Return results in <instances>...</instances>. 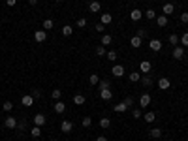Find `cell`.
I'll use <instances>...</instances> for the list:
<instances>
[{
    "mask_svg": "<svg viewBox=\"0 0 188 141\" xmlns=\"http://www.w3.org/2000/svg\"><path fill=\"white\" fill-rule=\"evenodd\" d=\"M96 30H98V32H104V30H105V25H102V23H98V25H96Z\"/></svg>",
    "mask_w": 188,
    "mask_h": 141,
    "instance_id": "obj_47",
    "label": "cell"
},
{
    "mask_svg": "<svg viewBox=\"0 0 188 141\" xmlns=\"http://www.w3.org/2000/svg\"><path fill=\"white\" fill-rule=\"evenodd\" d=\"M96 141H107V137H105V135H98V139H96Z\"/></svg>",
    "mask_w": 188,
    "mask_h": 141,
    "instance_id": "obj_50",
    "label": "cell"
},
{
    "mask_svg": "<svg viewBox=\"0 0 188 141\" xmlns=\"http://www.w3.org/2000/svg\"><path fill=\"white\" fill-rule=\"evenodd\" d=\"M30 135H32V137H40V135H41V126H34V128L30 130Z\"/></svg>",
    "mask_w": 188,
    "mask_h": 141,
    "instance_id": "obj_32",
    "label": "cell"
},
{
    "mask_svg": "<svg viewBox=\"0 0 188 141\" xmlns=\"http://www.w3.org/2000/svg\"><path fill=\"white\" fill-rule=\"evenodd\" d=\"M45 122H47V119H45V115H41V113L34 115V126H43Z\"/></svg>",
    "mask_w": 188,
    "mask_h": 141,
    "instance_id": "obj_12",
    "label": "cell"
},
{
    "mask_svg": "<svg viewBox=\"0 0 188 141\" xmlns=\"http://www.w3.org/2000/svg\"><path fill=\"white\" fill-rule=\"evenodd\" d=\"M111 43H113V38H111V34H104V36H102V40H100V45L107 47V45H111Z\"/></svg>",
    "mask_w": 188,
    "mask_h": 141,
    "instance_id": "obj_17",
    "label": "cell"
},
{
    "mask_svg": "<svg viewBox=\"0 0 188 141\" xmlns=\"http://www.w3.org/2000/svg\"><path fill=\"white\" fill-rule=\"evenodd\" d=\"M2 109H4L6 113H10V111L13 109V104H11V102H4V104H2Z\"/></svg>",
    "mask_w": 188,
    "mask_h": 141,
    "instance_id": "obj_39",
    "label": "cell"
},
{
    "mask_svg": "<svg viewBox=\"0 0 188 141\" xmlns=\"http://www.w3.org/2000/svg\"><path fill=\"white\" fill-rule=\"evenodd\" d=\"M149 49H151V51H154V53L162 51V41H160V40H156V38H152V40L149 41Z\"/></svg>",
    "mask_w": 188,
    "mask_h": 141,
    "instance_id": "obj_2",
    "label": "cell"
},
{
    "mask_svg": "<svg viewBox=\"0 0 188 141\" xmlns=\"http://www.w3.org/2000/svg\"><path fill=\"white\" fill-rule=\"evenodd\" d=\"M111 126V119H109V117H102V119H100V128H109Z\"/></svg>",
    "mask_w": 188,
    "mask_h": 141,
    "instance_id": "obj_24",
    "label": "cell"
},
{
    "mask_svg": "<svg viewBox=\"0 0 188 141\" xmlns=\"http://www.w3.org/2000/svg\"><path fill=\"white\" fill-rule=\"evenodd\" d=\"M55 2H62V0H55Z\"/></svg>",
    "mask_w": 188,
    "mask_h": 141,
    "instance_id": "obj_52",
    "label": "cell"
},
{
    "mask_svg": "<svg viewBox=\"0 0 188 141\" xmlns=\"http://www.w3.org/2000/svg\"><path fill=\"white\" fill-rule=\"evenodd\" d=\"M100 98H102V100H105V102H107V100H111V98H113L111 88H104V90H100Z\"/></svg>",
    "mask_w": 188,
    "mask_h": 141,
    "instance_id": "obj_15",
    "label": "cell"
},
{
    "mask_svg": "<svg viewBox=\"0 0 188 141\" xmlns=\"http://www.w3.org/2000/svg\"><path fill=\"white\" fill-rule=\"evenodd\" d=\"M25 126H27V122H25V121L17 122V128H19V132H23V130H25Z\"/></svg>",
    "mask_w": 188,
    "mask_h": 141,
    "instance_id": "obj_46",
    "label": "cell"
},
{
    "mask_svg": "<svg viewBox=\"0 0 188 141\" xmlns=\"http://www.w3.org/2000/svg\"><path fill=\"white\" fill-rule=\"evenodd\" d=\"M181 23H184V25L188 23V11H182L181 13Z\"/></svg>",
    "mask_w": 188,
    "mask_h": 141,
    "instance_id": "obj_43",
    "label": "cell"
},
{
    "mask_svg": "<svg viewBox=\"0 0 188 141\" xmlns=\"http://www.w3.org/2000/svg\"><path fill=\"white\" fill-rule=\"evenodd\" d=\"M88 81H90V85H94V87H96V85H98V83H100V77H98V75H96V74H92V75H90V77H88Z\"/></svg>",
    "mask_w": 188,
    "mask_h": 141,
    "instance_id": "obj_35",
    "label": "cell"
},
{
    "mask_svg": "<svg viewBox=\"0 0 188 141\" xmlns=\"http://www.w3.org/2000/svg\"><path fill=\"white\" fill-rule=\"evenodd\" d=\"M171 57L175 58V60H182L184 58V47H175V49H173V53H171Z\"/></svg>",
    "mask_w": 188,
    "mask_h": 141,
    "instance_id": "obj_4",
    "label": "cell"
},
{
    "mask_svg": "<svg viewBox=\"0 0 188 141\" xmlns=\"http://www.w3.org/2000/svg\"><path fill=\"white\" fill-rule=\"evenodd\" d=\"M151 70H152V64L149 60H143V62L139 64V72L141 74H151Z\"/></svg>",
    "mask_w": 188,
    "mask_h": 141,
    "instance_id": "obj_6",
    "label": "cell"
},
{
    "mask_svg": "<svg viewBox=\"0 0 188 141\" xmlns=\"http://www.w3.org/2000/svg\"><path fill=\"white\" fill-rule=\"evenodd\" d=\"M141 43H143V40H141L139 36H134V38L130 40V45L134 47V49H137V47H141Z\"/></svg>",
    "mask_w": 188,
    "mask_h": 141,
    "instance_id": "obj_22",
    "label": "cell"
},
{
    "mask_svg": "<svg viewBox=\"0 0 188 141\" xmlns=\"http://www.w3.org/2000/svg\"><path fill=\"white\" fill-rule=\"evenodd\" d=\"M135 36H139V38H141V40H143V38H145V36H147V30H145V28H139V30H137V34H135Z\"/></svg>",
    "mask_w": 188,
    "mask_h": 141,
    "instance_id": "obj_44",
    "label": "cell"
},
{
    "mask_svg": "<svg viewBox=\"0 0 188 141\" xmlns=\"http://www.w3.org/2000/svg\"><path fill=\"white\" fill-rule=\"evenodd\" d=\"M60 130H62L64 134H70V132L74 130V122H72V121H62V122H60Z\"/></svg>",
    "mask_w": 188,
    "mask_h": 141,
    "instance_id": "obj_8",
    "label": "cell"
},
{
    "mask_svg": "<svg viewBox=\"0 0 188 141\" xmlns=\"http://www.w3.org/2000/svg\"><path fill=\"white\" fill-rule=\"evenodd\" d=\"M179 41L182 43V47H188V32H184V34L179 38Z\"/></svg>",
    "mask_w": 188,
    "mask_h": 141,
    "instance_id": "obj_38",
    "label": "cell"
},
{
    "mask_svg": "<svg viewBox=\"0 0 188 141\" xmlns=\"http://www.w3.org/2000/svg\"><path fill=\"white\" fill-rule=\"evenodd\" d=\"M6 4H8V6H15V4H17V0H6Z\"/></svg>",
    "mask_w": 188,
    "mask_h": 141,
    "instance_id": "obj_48",
    "label": "cell"
},
{
    "mask_svg": "<svg viewBox=\"0 0 188 141\" xmlns=\"http://www.w3.org/2000/svg\"><path fill=\"white\" fill-rule=\"evenodd\" d=\"M34 40H36L38 43L45 41V40H47V32H45L43 28H41V30H36V32H34Z\"/></svg>",
    "mask_w": 188,
    "mask_h": 141,
    "instance_id": "obj_9",
    "label": "cell"
},
{
    "mask_svg": "<svg viewBox=\"0 0 188 141\" xmlns=\"http://www.w3.org/2000/svg\"><path fill=\"white\" fill-rule=\"evenodd\" d=\"M141 17H143V11L141 10H132L130 11V19L132 21H141Z\"/></svg>",
    "mask_w": 188,
    "mask_h": 141,
    "instance_id": "obj_16",
    "label": "cell"
},
{
    "mask_svg": "<svg viewBox=\"0 0 188 141\" xmlns=\"http://www.w3.org/2000/svg\"><path fill=\"white\" fill-rule=\"evenodd\" d=\"M141 85H143V87H152V77H151L149 74L141 75Z\"/></svg>",
    "mask_w": 188,
    "mask_h": 141,
    "instance_id": "obj_18",
    "label": "cell"
},
{
    "mask_svg": "<svg viewBox=\"0 0 188 141\" xmlns=\"http://www.w3.org/2000/svg\"><path fill=\"white\" fill-rule=\"evenodd\" d=\"M143 119H145V122H154L156 121V113L154 111H149L147 115H143Z\"/></svg>",
    "mask_w": 188,
    "mask_h": 141,
    "instance_id": "obj_25",
    "label": "cell"
},
{
    "mask_svg": "<svg viewBox=\"0 0 188 141\" xmlns=\"http://www.w3.org/2000/svg\"><path fill=\"white\" fill-rule=\"evenodd\" d=\"M111 74H113V77H122L124 75V66L122 64H115L111 68Z\"/></svg>",
    "mask_w": 188,
    "mask_h": 141,
    "instance_id": "obj_1",
    "label": "cell"
},
{
    "mask_svg": "<svg viewBox=\"0 0 188 141\" xmlns=\"http://www.w3.org/2000/svg\"><path fill=\"white\" fill-rule=\"evenodd\" d=\"M132 117H134V119H141V117H143V115H141V109L135 107V109L132 111Z\"/></svg>",
    "mask_w": 188,
    "mask_h": 141,
    "instance_id": "obj_42",
    "label": "cell"
},
{
    "mask_svg": "<svg viewBox=\"0 0 188 141\" xmlns=\"http://www.w3.org/2000/svg\"><path fill=\"white\" fill-rule=\"evenodd\" d=\"M21 104L25 105V107H30L34 104V96H32V94H25V96L21 98Z\"/></svg>",
    "mask_w": 188,
    "mask_h": 141,
    "instance_id": "obj_10",
    "label": "cell"
},
{
    "mask_svg": "<svg viewBox=\"0 0 188 141\" xmlns=\"http://www.w3.org/2000/svg\"><path fill=\"white\" fill-rule=\"evenodd\" d=\"M53 109H55V113H58V115H62L64 111H66V104L64 102H55V105H53Z\"/></svg>",
    "mask_w": 188,
    "mask_h": 141,
    "instance_id": "obj_14",
    "label": "cell"
},
{
    "mask_svg": "<svg viewBox=\"0 0 188 141\" xmlns=\"http://www.w3.org/2000/svg\"><path fill=\"white\" fill-rule=\"evenodd\" d=\"M60 96H62V92H60V88H55V90L51 92V98H53V100H60Z\"/></svg>",
    "mask_w": 188,
    "mask_h": 141,
    "instance_id": "obj_36",
    "label": "cell"
},
{
    "mask_svg": "<svg viewBox=\"0 0 188 141\" xmlns=\"http://www.w3.org/2000/svg\"><path fill=\"white\" fill-rule=\"evenodd\" d=\"M143 15H145L149 21H154V19H156V11H154V10H145V13H143Z\"/></svg>",
    "mask_w": 188,
    "mask_h": 141,
    "instance_id": "obj_30",
    "label": "cell"
},
{
    "mask_svg": "<svg viewBox=\"0 0 188 141\" xmlns=\"http://www.w3.org/2000/svg\"><path fill=\"white\" fill-rule=\"evenodd\" d=\"M149 135L152 139H158V137H162V130L160 128H152V130H149Z\"/></svg>",
    "mask_w": 188,
    "mask_h": 141,
    "instance_id": "obj_27",
    "label": "cell"
},
{
    "mask_svg": "<svg viewBox=\"0 0 188 141\" xmlns=\"http://www.w3.org/2000/svg\"><path fill=\"white\" fill-rule=\"evenodd\" d=\"M128 79H130L132 83H137V81H141V72H132V74L128 75Z\"/></svg>",
    "mask_w": 188,
    "mask_h": 141,
    "instance_id": "obj_26",
    "label": "cell"
},
{
    "mask_svg": "<svg viewBox=\"0 0 188 141\" xmlns=\"http://www.w3.org/2000/svg\"><path fill=\"white\" fill-rule=\"evenodd\" d=\"M94 53H96L98 57H105V53H107V51H105V47H104V45H98L96 49H94Z\"/></svg>",
    "mask_w": 188,
    "mask_h": 141,
    "instance_id": "obj_31",
    "label": "cell"
},
{
    "mask_svg": "<svg viewBox=\"0 0 188 141\" xmlns=\"http://www.w3.org/2000/svg\"><path fill=\"white\" fill-rule=\"evenodd\" d=\"M87 100H85V96H83V94H75V96H74V104L75 105H83Z\"/></svg>",
    "mask_w": 188,
    "mask_h": 141,
    "instance_id": "obj_29",
    "label": "cell"
},
{
    "mask_svg": "<svg viewBox=\"0 0 188 141\" xmlns=\"http://www.w3.org/2000/svg\"><path fill=\"white\" fill-rule=\"evenodd\" d=\"M77 27H79V28H85V27H87V19H85V17H79V19H77Z\"/></svg>",
    "mask_w": 188,
    "mask_h": 141,
    "instance_id": "obj_41",
    "label": "cell"
},
{
    "mask_svg": "<svg viewBox=\"0 0 188 141\" xmlns=\"http://www.w3.org/2000/svg\"><path fill=\"white\" fill-rule=\"evenodd\" d=\"M4 126H6L8 130H15V128H17V119H15V117H6Z\"/></svg>",
    "mask_w": 188,
    "mask_h": 141,
    "instance_id": "obj_5",
    "label": "cell"
},
{
    "mask_svg": "<svg viewBox=\"0 0 188 141\" xmlns=\"http://www.w3.org/2000/svg\"><path fill=\"white\" fill-rule=\"evenodd\" d=\"M111 21H113V15H111V13H102V17H100V23H102V25H109Z\"/></svg>",
    "mask_w": 188,
    "mask_h": 141,
    "instance_id": "obj_21",
    "label": "cell"
},
{
    "mask_svg": "<svg viewBox=\"0 0 188 141\" xmlns=\"http://www.w3.org/2000/svg\"><path fill=\"white\" fill-rule=\"evenodd\" d=\"M169 87H171L169 77H160V79H158V88H160V90H168Z\"/></svg>",
    "mask_w": 188,
    "mask_h": 141,
    "instance_id": "obj_3",
    "label": "cell"
},
{
    "mask_svg": "<svg viewBox=\"0 0 188 141\" xmlns=\"http://www.w3.org/2000/svg\"><path fill=\"white\" fill-rule=\"evenodd\" d=\"M72 34H74V27H70V25H64L62 27V36L68 38V36H72Z\"/></svg>",
    "mask_w": 188,
    "mask_h": 141,
    "instance_id": "obj_28",
    "label": "cell"
},
{
    "mask_svg": "<svg viewBox=\"0 0 188 141\" xmlns=\"http://www.w3.org/2000/svg\"><path fill=\"white\" fill-rule=\"evenodd\" d=\"M81 124H83L85 128H90V126H92V119H90V117H83V121H81Z\"/></svg>",
    "mask_w": 188,
    "mask_h": 141,
    "instance_id": "obj_34",
    "label": "cell"
},
{
    "mask_svg": "<svg viewBox=\"0 0 188 141\" xmlns=\"http://www.w3.org/2000/svg\"><path fill=\"white\" fill-rule=\"evenodd\" d=\"M96 87H98L100 90H104V88H109L111 85H109V81H105V79H100V83H98Z\"/></svg>",
    "mask_w": 188,
    "mask_h": 141,
    "instance_id": "obj_33",
    "label": "cell"
},
{
    "mask_svg": "<svg viewBox=\"0 0 188 141\" xmlns=\"http://www.w3.org/2000/svg\"><path fill=\"white\" fill-rule=\"evenodd\" d=\"M154 21H156L158 27H168V17H166V15H158Z\"/></svg>",
    "mask_w": 188,
    "mask_h": 141,
    "instance_id": "obj_19",
    "label": "cell"
},
{
    "mask_svg": "<svg viewBox=\"0 0 188 141\" xmlns=\"http://www.w3.org/2000/svg\"><path fill=\"white\" fill-rule=\"evenodd\" d=\"M32 96H34V100H38V98H41V92L38 88H32Z\"/></svg>",
    "mask_w": 188,
    "mask_h": 141,
    "instance_id": "obj_45",
    "label": "cell"
},
{
    "mask_svg": "<svg viewBox=\"0 0 188 141\" xmlns=\"http://www.w3.org/2000/svg\"><path fill=\"white\" fill-rule=\"evenodd\" d=\"M28 4H30V6H36V4H38V0H28Z\"/></svg>",
    "mask_w": 188,
    "mask_h": 141,
    "instance_id": "obj_51",
    "label": "cell"
},
{
    "mask_svg": "<svg viewBox=\"0 0 188 141\" xmlns=\"http://www.w3.org/2000/svg\"><path fill=\"white\" fill-rule=\"evenodd\" d=\"M41 27H43V30L47 32V30H51V28L55 27V23H53V19H45V21L41 23Z\"/></svg>",
    "mask_w": 188,
    "mask_h": 141,
    "instance_id": "obj_23",
    "label": "cell"
},
{
    "mask_svg": "<svg viewBox=\"0 0 188 141\" xmlns=\"http://www.w3.org/2000/svg\"><path fill=\"white\" fill-rule=\"evenodd\" d=\"M128 107H130V105H128L126 102H121V104H117V105H115V111H117V113H126Z\"/></svg>",
    "mask_w": 188,
    "mask_h": 141,
    "instance_id": "obj_20",
    "label": "cell"
},
{
    "mask_svg": "<svg viewBox=\"0 0 188 141\" xmlns=\"http://www.w3.org/2000/svg\"><path fill=\"white\" fill-rule=\"evenodd\" d=\"M100 10H102V4L98 2V0H94V2L88 4V11H90V13H98Z\"/></svg>",
    "mask_w": 188,
    "mask_h": 141,
    "instance_id": "obj_13",
    "label": "cell"
},
{
    "mask_svg": "<svg viewBox=\"0 0 188 141\" xmlns=\"http://www.w3.org/2000/svg\"><path fill=\"white\" fill-rule=\"evenodd\" d=\"M169 43L171 45H177L179 43V36L177 34H169Z\"/></svg>",
    "mask_w": 188,
    "mask_h": 141,
    "instance_id": "obj_40",
    "label": "cell"
},
{
    "mask_svg": "<svg viewBox=\"0 0 188 141\" xmlns=\"http://www.w3.org/2000/svg\"><path fill=\"white\" fill-rule=\"evenodd\" d=\"M151 105V94H141V98H139V107H149Z\"/></svg>",
    "mask_w": 188,
    "mask_h": 141,
    "instance_id": "obj_7",
    "label": "cell"
},
{
    "mask_svg": "<svg viewBox=\"0 0 188 141\" xmlns=\"http://www.w3.org/2000/svg\"><path fill=\"white\" fill-rule=\"evenodd\" d=\"M173 11H175V6H173L171 2H168V4H164V6H162V13L166 15V17H168V15H171Z\"/></svg>",
    "mask_w": 188,
    "mask_h": 141,
    "instance_id": "obj_11",
    "label": "cell"
},
{
    "mask_svg": "<svg viewBox=\"0 0 188 141\" xmlns=\"http://www.w3.org/2000/svg\"><path fill=\"white\" fill-rule=\"evenodd\" d=\"M124 102H126V104H128V105H130V107H132V105H134V100H132V98H126V100H124Z\"/></svg>",
    "mask_w": 188,
    "mask_h": 141,
    "instance_id": "obj_49",
    "label": "cell"
},
{
    "mask_svg": "<svg viewBox=\"0 0 188 141\" xmlns=\"http://www.w3.org/2000/svg\"><path fill=\"white\" fill-rule=\"evenodd\" d=\"M105 57L109 58V62H115V60H117V51H107Z\"/></svg>",
    "mask_w": 188,
    "mask_h": 141,
    "instance_id": "obj_37",
    "label": "cell"
}]
</instances>
